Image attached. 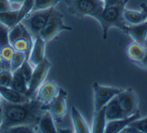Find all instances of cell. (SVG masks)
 Wrapping results in <instances>:
<instances>
[{
  "label": "cell",
  "mask_w": 147,
  "mask_h": 133,
  "mask_svg": "<svg viewBox=\"0 0 147 133\" xmlns=\"http://www.w3.org/2000/svg\"><path fill=\"white\" fill-rule=\"evenodd\" d=\"M44 112L45 111L42 109V104L35 98L22 104L10 103L2 98V124L0 132H5L8 128L14 126H36Z\"/></svg>",
  "instance_id": "6da1fadb"
},
{
  "label": "cell",
  "mask_w": 147,
  "mask_h": 133,
  "mask_svg": "<svg viewBox=\"0 0 147 133\" xmlns=\"http://www.w3.org/2000/svg\"><path fill=\"white\" fill-rule=\"evenodd\" d=\"M104 9L98 21L102 30V38L107 39L110 28H118L125 33L127 24L123 18V12L129 0H104Z\"/></svg>",
  "instance_id": "7a4b0ae2"
},
{
  "label": "cell",
  "mask_w": 147,
  "mask_h": 133,
  "mask_svg": "<svg viewBox=\"0 0 147 133\" xmlns=\"http://www.w3.org/2000/svg\"><path fill=\"white\" fill-rule=\"evenodd\" d=\"M67 12L76 17L90 16L98 20L104 9V0H65Z\"/></svg>",
  "instance_id": "3957f363"
},
{
  "label": "cell",
  "mask_w": 147,
  "mask_h": 133,
  "mask_svg": "<svg viewBox=\"0 0 147 133\" xmlns=\"http://www.w3.org/2000/svg\"><path fill=\"white\" fill-rule=\"evenodd\" d=\"M64 31H72V28L65 24L63 14L54 8L46 26L44 27L39 35L42 37V39L46 43H49L53 39H55Z\"/></svg>",
  "instance_id": "277c9868"
},
{
  "label": "cell",
  "mask_w": 147,
  "mask_h": 133,
  "mask_svg": "<svg viewBox=\"0 0 147 133\" xmlns=\"http://www.w3.org/2000/svg\"><path fill=\"white\" fill-rule=\"evenodd\" d=\"M53 9L54 8L42 10V11H32L20 22L29 31L33 39L39 35L44 27L46 26Z\"/></svg>",
  "instance_id": "5b68a950"
},
{
  "label": "cell",
  "mask_w": 147,
  "mask_h": 133,
  "mask_svg": "<svg viewBox=\"0 0 147 133\" xmlns=\"http://www.w3.org/2000/svg\"><path fill=\"white\" fill-rule=\"evenodd\" d=\"M67 91L60 88L58 95L48 104L42 105L44 111H49L51 114L54 121L58 124L63 122L65 114H67Z\"/></svg>",
  "instance_id": "8992f818"
},
{
  "label": "cell",
  "mask_w": 147,
  "mask_h": 133,
  "mask_svg": "<svg viewBox=\"0 0 147 133\" xmlns=\"http://www.w3.org/2000/svg\"><path fill=\"white\" fill-rule=\"evenodd\" d=\"M51 68V64L47 58H45L38 65L34 66L32 78H30L29 84H28L27 95L30 99H32L35 96V93L37 90H38V88L45 82V79L47 77V75H48Z\"/></svg>",
  "instance_id": "52a82bcc"
},
{
  "label": "cell",
  "mask_w": 147,
  "mask_h": 133,
  "mask_svg": "<svg viewBox=\"0 0 147 133\" xmlns=\"http://www.w3.org/2000/svg\"><path fill=\"white\" fill-rule=\"evenodd\" d=\"M93 92H94V111L100 110L105 107L110 101L121 92L123 88L105 87L95 82L92 86Z\"/></svg>",
  "instance_id": "ba28073f"
},
{
  "label": "cell",
  "mask_w": 147,
  "mask_h": 133,
  "mask_svg": "<svg viewBox=\"0 0 147 133\" xmlns=\"http://www.w3.org/2000/svg\"><path fill=\"white\" fill-rule=\"evenodd\" d=\"M116 98L125 117H129L139 111L137 96L131 88L123 90Z\"/></svg>",
  "instance_id": "9c48e42d"
},
{
  "label": "cell",
  "mask_w": 147,
  "mask_h": 133,
  "mask_svg": "<svg viewBox=\"0 0 147 133\" xmlns=\"http://www.w3.org/2000/svg\"><path fill=\"white\" fill-rule=\"evenodd\" d=\"M60 90L58 85L53 81L44 82L40 86L35 93V99L38 100L42 105L48 104L57 96Z\"/></svg>",
  "instance_id": "30bf717a"
},
{
  "label": "cell",
  "mask_w": 147,
  "mask_h": 133,
  "mask_svg": "<svg viewBox=\"0 0 147 133\" xmlns=\"http://www.w3.org/2000/svg\"><path fill=\"white\" fill-rule=\"evenodd\" d=\"M46 42L42 39V37L38 35L33 39V44L30 50V55L28 57L29 61L33 66L38 65L40 62L43 61L45 57V49H46Z\"/></svg>",
  "instance_id": "8fae6325"
},
{
  "label": "cell",
  "mask_w": 147,
  "mask_h": 133,
  "mask_svg": "<svg viewBox=\"0 0 147 133\" xmlns=\"http://www.w3.org/2000/svg\"><path fill=\"white\" fill-rule=\"evenodd\" d=\"M140 118V111L133 114L129 117H125L123 119H118V120H112V121L106 122L105 133H120L123 130L124 128L129 125L131 122L135 121V120Z\"/></svg>",
  "instance_id": "7c38bea8"
},
{
  "label": "cell",
  "mask_w": 147,
  "mask_h": 133,
  "mask_svg": "<svg viewBox=\"0 0 147 133\" xmlns=\"http://www.w3.org/2000/svg\"><path fill=\"white\" fill-rule=\"evenodd\" d=\"M125 33L132 37L135 42L145 46L147 40V21L137 25H127Z\"/></svg>",
  "instance_id": "4fadbf2b"
},
{
  "label": "cell",
  "mask_w": 147,
  "mask_h": 133,
  "mask_svg": "<svg viewBox=\"0 0 147 133\" xmlns=\"http://www.w3.org/2000/svg\"><path fill=\"white\" fill-rule=\"evenodd\" d=\"M0 95L2 96L3 99L13 104L26 103L30 100V98L27 96L26 94L15 90L11 87H2V86H0Z\"/></svg>",
  "instance_id": "5bb4252c"
},
{
  "label": "cell",
  "mask_w": 147,
  "mask_h": 133,
  "mask_svg": "<svg viewBox=\"0 0 147 133\" xmlns=\"http://www.w3.org/2000/svg\"><path fill=\"white\" fill-rule=\"evenodd\" d=\"M71 120H72L74 132L76 133H89L91 129L89 128L86 121L82 114L75 107H71Z\"/></svg>",
  "instance_id": "9a60e30c"
},
{
  "label": "cell",
  "mask_w": 147,
  "mask_h": 133,
  "mask_svg": "<svg viewBox=\"0 0 147 133\" xmlns=\"http://www.w3.org/2000/svg\"><path fill=\"white\" fill-rule=\"evenodd\" d=\"M37 132L41 133H56L57 129H56L54 119L51 113L49 111H45L42 115L41 119L36 125Z\"/></svg>",
  "instance_id": "2e32d148"
},
{
  "label": "cell",
  "mask_w": 147,
  "mask_h": 133,
  "mask_svg": "<svg viewBox=\"0 0 147 133\" xmlns=\"http://www.w3.org/2000/svg\"><path fill=\"white\" fill-rule=\"evenodd\" d=\"M32 44H33V38L30 34L29 31H27L23 36L11 44V47L13 48L14 50L24 52L27 57H29Z\"/></svg>",
  "instance_id": "e0dca14e"
},
{
  "label": "cell",
  "mask_w": 147,
  "mask_h": 133,
  "mask_svg": "<svg viewBox=\"0 0 147 133\" xmlns=\"http://www.w3.org/2000/svg\"><path fill=\"white\" fill-rule=\"evenodd\" d=\"M146 47L142 45V44L138 43V42H132L127 48V56L130 59V61L134 63L135 65H137L138 63L140 62L144 56Z\"/></svg>",
  "instance_id": "ac0fdd59"
},
{
  "label": "cell",
  "mask_w": 147,
  "mask_h": 133,
  "mask_svg": "<svg viewBox=\"0 0 147 133\" xmlns=\"http://www.w3.org/2000/svg\"><path fill=\"white\" fill-rule=\"evenodd\" d=\"M105 116L107 121L125 118V116H124V114L123 112V110H121L116 97H114L105 106Z\"/></svg>",
  "instance_id": "d6986e66"
},
{
  "label": "cell",
  "mask_w": 147,
  "mask_h": 133,
  "mask_svg": "<svg viewBox=\"0 0 147 133\" xmlns=\"http://www.w3.org/2000/svg\"><path fill=\"white\" fill-rule=\"evenodd\" d=\"M106 116H105V107L100 110L94 111L93 114V121L91 132L93 133H104L106 126Z\"/></svg>",
  "instance_id": "ffe728a7"
},
{
  "label": "cell",
  "mask_w": 147,
  "mask_h": 133,
  "mask_svg": "<svg viewBox=\"0 0 147 133\" xmlns=\"http://www.w3.org/2000/svg\"><path fill=\"white\" fill-rule=\"evenodd\" d=\"M123 18L127 25H137L147 21V16L142 10V12H137L125 9L123 12Z\"/></svg>",
  "instance_id": "44dd1931"
},
{
  "label": "cell",
  "mask_w": 147,
  "mask_h": 133,
  "mask_svg": "<svg viewBox=\"0 0 147 133\" xmlns=\"http://www.w3.org/2000/svg\"><path fill=\"white\" fill-rule=\"evenodd\" d=\"M10 87H11L12 88H14L15 90L19 91V92H21V93H24V94L27 95L28 83L21 73L20 68L12 72V80H11V83Z\"/></svg>",
  "instance_id": "7402d4cb"
},
{
  "label": "cell",
  "mask_w": 147,
  "mask_h": 133,
  "mask_svg": "<svg viewBox=\"0 0 147 133\" xmlns=\"http://www.w3.org/2000/svg\"><path fill=\"white\" fill-rule=\"evenodd\" d=\"M18 11H9L0 12V22L6 25L9 29H11L17 24Z\"/></svg>",
  "instance_id": "603a6c76"
},
{
  "label": "cell",
  "mask_w": 147,
  "mask_h": 133,
  "mask_svg": "<svg viewBox=\"0 0 147 133\" xmlns=\"http://www.w3.org/2000/svg\"><path fill=\"white\" fill-rule=\"evenodd\" d=\"M13 53H14V50L11 47V45L5 46L2 49H0V58H1L2 61L1 69H10V62Z\"/></svg>",
  "instance_id": "cb8c5ba5"
},
{
  "label": "cell",
  "mask_w": 147,
  "mask_h": 133,
  "mask_svg": "<svg viewBox=\"0 0 147 133\" xmlns=\"http://www.w3.org/2000/svg\"><path fill=\"white\" fill-rule=\"evenodd\" d=\"M26 31V28L22 25V23H17L15 26L10 29V31H9V41H10L11 45L17 39H19V38L23 36Z\"/></svg>",
  "instance_id": "d4e9b609"
},
{
  "label": "cell",
  "mask_w": 147,
  "mask_h": 133,
  "mask_svg": "<svg viewBox=\"0 0 147 133\" xmlns=\"http://www.w3.org/2000/svg\"><path fill=\"white\" fill-rule=\"evenodd\" d=\"M26 58H28V57L26 56V54H25L24 52L14 50V53H13V55H12L11 62H10L11 71L13 72L14 71H16V69H19L22 66V64L24 63L25 60H26Z\"/></svg>",
  "instance_id": "484cf974"
},
{
  "label": "cell",
  "mask_w": 147,
  "mask_h": 133,
  "mask_svg": "<svg viewBox=\"0 0 147 133\" xmlns=\"http://www.w3.org/2000/svg\"><path fill=\"white\" fill-rule=\"evenodd\" d=\"M33 6H34V0H25V1L22 3L21 8L19 9V11H18L17 23H20V22L32 11Z\"/></svg>",
  "instance_id": "4316f807"
},
{
  "label": "cell",
  "mask_w": 147,
  "mask_h": 133,
  "mask_svg": "<svg viewBox=\"0 0 147 133\" xmlns=\"http://www.w3.org/2000/svg\"><path fill=\"white\" fill-rule=\"evenodd\" d=\"M62 0H34V6L32 11H42L54 8Z\"/></svg>",
  "instance_id": "83f0119b"
},
{
  "label": "cell",
  "mask_w": 147,
  "mask_h": 133,
  "mask_svg": "<svg viewBox=\"0 0 147 133\" xmlns=\"http://www.w3.org/2000/svg\"><path fill=\"white\" fill-rule=\"evenodd\" d=\"M7 133H35L37 132L36 126L33 125H19L8 128Z\"/></svg>",
  "instance_id": "f1b7e54d"
},
{
  "label": "cell",
  "mask_w": 147,
  "mask_h": 133,
  "mask_svg": "<svg viewBox=\"0 0 147 133\" xmlns=\"http://www.w3.org/2000/svg\"><path fill=\"white\" fill-rule=\"evenodd\" d=\"M33 69H34V66L30 64V62L29 61V59H28V58H26V60H25L24 63L20 66L21 73H22V75H23V77L25 78V80L27 81L28 84H29L30 78H32Z\"/></svg>",
  "instance_id": "f546056e"
},
{
  "label": "cell",
  "mask_w": 147,
  "mask_h": 133,
  "mask_svg": "<svg viewBox=\"0 0 147 133\" xmlns=\"http://www.w3.org/2000/svg\"><path fill=\"white\" fill-rule=\"evenodd\" d=\"M12 80V71L10 69H0V86L10 87Z\"/></svg>",
  "instance_id": "4dcf8cb0"
},
{
  "label": "cell",
  "mask_w": 147,
  "mask_h": 133,
  "mask_svg": "<svg viewBox=\"0 0 147 133\" xmlns=\"http://www.w3.org/2000/svg\"><path fill=\"white\" fill-rule=\"evenodd\" d=\"M9 31L10 29L0 22V49L5 46L11 45L9 41Z\"/></svg>",
  "instance_id": "1f68e13d"
},
{
  "label": "cell",
  "mask_w": 147,
  "mask_h": 133,
  "mask_svg": "<svg viewBox=\"0 0 147 133\" xmlns=\"http://www.w3.org/2000/svg\"><path fill=\"white\" fill-rule=\"evenodd\" d=\"M129 125L137 128L140 133H147V116L142 119H137L135 121L131 122Z\"/></svg>",
  "instance_id": "d6a6232c"
},
{
  "label": "cell",
  "mask_w": 147,
  "mask_h": 133,
  "mask_svg": "<svg viewBox=\"0 0 147 133\" xmlns=\"http://www.w3.org/2000/svg\"><path fill=\"white\" fill-rule=\"evenodd\" d=\"M11 11V3L9 0H0V12Z\"/></svg>",
  "instance_id": "836d02e7"
},
{
  "label": "cell",
  "mask_w": 147,
  "mask_h": 133,
  "mask_svg": "<svg viewBox=\"0 0 147 133\" xmlns=\"http://www.w3.org/2000/svg\"><path fill=\"white\" fill-rule=\"evenodd\" d=\"M137 66H140V68L143 69H147V48L145 50V53H144V56H143L142 60L140 62L138 63Z\"/></svg>",
  "instance_id": "e575fe53"
},
{
  "label": "cell",
  "mask_w": 147,
  "mask_h": 133,
  "mask_svg": "<svg viewBox=\"0 0 147 133\" xmlns=\"http://www.w3.org/2000/svg\"><path fill=\"white\" fill-rule=\"evenodd\" d=\"M140 9H142L143 12H145V14H146V16H147V4H146V3H142V4L140 5Z\"/></svg>",
  "instance_id": "d590c367"
},
{
  "label": "cell",
  "mask_w": 147,
  "mask_h": 133,
  "mask_svg": "<svg viewBox=\"0 0 147 133\" xmlns=\"http://www.w3.org/2000/svg\"><path fill=\"white\" fill-rule=\"evenodd\" d=\"M1 124H2V113L1 110H0V128H1Z\"/></svg>",
  "instance_id": "8d00e7d4"
},
{
  "label": "cell",
  "mask_w": 147,
  "mask_h": 133,
  "mask_svg": "<svg viewBox=\"0 0 147 133\" xmlns=\"http://www.w3.org/2000/svg\"><path fill=\"white\" fill-rule=\"evenodd\" d=\"M9 1H15V2H24L25 0H9Z\"/></svg>",
  "instance_id": "74e56055"
},
{
  "label": "cell",
  "mask_w": 147,
  "mask_h": 133,
  "mask_svg": "<svg viewBox=\"0 0 147 133\" xmlns=\"http://www.w3.org/2000/svg\"><path fill=\"white\" fill-rule=\"evenodd\" d=\"M1 102H2V96L0 95V110H1Z\"/></svg>",
  "instance_id": "f35d334b"
},
{
  "label": "cell",
  "mask_w": 147,
  "mask_h": 133,
  "mask_svg": "<svg viewBox=\"0 0 147 133\" xmlns=\"http://www.w3.org/2000/svg\"><path fill=\"white\" fill-rule=\"evenodd\" d=\"M2 66V61H1V58H0V68Z\"/></svg>",
  "instance_id": "ab89813d"
},
{
  "label": "cell",
  "mask_w": 147,
  "mask_h": 133,
  "mask_svg": "<svg viewBox=\"0 0 147 133\" xmlns=\"http://www.w3.org/2000/svg\"><path fill=\"white\" fill-rule=\"evenodd\" d=\"M0 69H1V68H0Z\"/></svg>",
  "instance_id": "60d3db41"
}]
</instances>
